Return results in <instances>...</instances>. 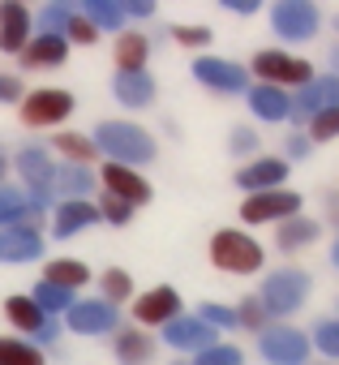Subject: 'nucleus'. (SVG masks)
I'll return each instance as SVG.
<instances>
[{
  "label": "nucleus",
  "mask_w": 339,
  "mask_h": 365,
  "mask_svg": "<svg viewBox=\"0 0 339 365\" xmlns=\"http://www.w3.org/2000/svg\"><path fill=\"white\" fill-rule=\"evenodd\" d=\"M318 348L326 356H339V322H322L318 327Z\"/></svg>",
  "instance_id": "obj_40"
},
{
  "label": "nucleus",
  "mask_w": 339,
  "mask_h": 365,
  "mask_svg": "<svg viewBox=\"0 0 339 365\" xmlns=\"http://www.w3.org/2000/svg\"><path fill=\"white\" fill-rule=\"evenodd\" d=\"M326 108H339V78L335 73H326L318 82H305V91L296 95V120L301 116H318Z\"/></svg>",
  "instance_id": "obj_12"
},
{
  "label": "nucleus",
  "mask_w": 339,
  "mask_h": 365,
  "mask_svg": "<svg viewBox=\"0 0 339 365\" xmlns=\"http://www.w3.org/2000/svg\"><path fill=\"white\" fill-rule=\"evenodd\" d=\"M99 215L108 220V224H129V215H133V207L129 202H120V198H103V207H99Z\"/></svg>",
  "instance_id": "obj_39"
},
{
  "label": "nucleus",
  "mask_w": 339,
  "mask_h": 365,
  "mask_svg": "<svg viewBox=\"0 0 339 365\" xmlns=\"http://www.w3.org/2000/svg\"><path fill=\"white\" fill-rule=\"evenodd\" d=\"M313 237H318V224L313 220H288L283 232H279V245L283 250H296V245H309Z\"/></svg>",
  "instance_id": "obj_33"
},
{
  "label": "nucleus",
  "mask_w": 339,
  "mask_h": 365,
  "mask_svg": "<svg viewBox=\"0 0 339 365\" xmlns=\"http://www.w3.org/2000/svg\"><path fill=\"white\" fill-rule=\"evenodd\" d=\"M262 318H266V309H262L258 301H249V305L241 309V322H249V327H262Z\"/></svg>",
  "instance_id": "obj_45"
},
{
  "label": "nucleus",
  "mask_w": 339,
  "mask_h": 365,
  "mask_svg": "<svg viewBox=\"0 0 339 365\" xmlns=\"http://www.w3.org/2000/svg\"><path fill=\"white\" fill-rule=\"evenodd\" d=\"M99 288H103V301L116 309V301H129L133 297V279L125 275V271H108L103 279H99Z\"/></svg>",
  "instance_id": "obj_34"
},
{
  "label": "nucleus",
  "mask_w": 339,
  "mask_h": 365,
  "mask_svg": "<svg viewBox=\"0 0 339 365\" xmlns=\"http://www.w3.org/2000/svg\"><path fill=\"white\" fill-rule=\"evenodd\" d=\"M43 254V237L35 224H18V228H0V262H31Z\"/></svg>",
  "instance_id": "obj_8"
},
{
  "label": "nucleus",
  "mask_w": 339,
  "mask_h": 365,
  "mask_svg": "<svg viewBox=\"0 0 339 365\" xmlns=\"http://www.w3.org/2000/svg\"><path fill=\"white\" fill-rule=\"evenodd\" d=\"M177 39L194 48V43H207V39H211V31H202V26H181V31H177Z\"/></svg>",
  "instance_id": "obj_43"
},
{
  "label": "nucleus",
  "mask_w": 339,
  "mask_h": 365,
  "mask_svg": "<svg viewBox=\"0 0 339 365\" xmlns=\"http://www.w3.org/2000/svg\"><path fill=\"white\" fill-rule=\"evenodd\" d=\"M249 108H254L262 120H283V116L292 112L288 95H283V91H275V86H254V91H249Z\"/></svg>",
  "instance_id": "obj_24"
},
{
  "label": "nucleus",
  "mask_w": 339,
  "mask_h": 365,
  "mask_svg": "<svg viewBox=\"0 0 339 365\" xmlns=\"http://www.w3.org/2000/svg\"><path fill=\"white\" fill-rule=\"evenodd\" d=\"M39 339H43V344H48V339H56V322H52V318L43 322V331H39Z\"/></svg>",
  "instance_id": "obj_49"
},
{
  "label": "nucleus",
  "mask_w": 339,
  "mask_h": 365,
  "mask_svg": "<svg viewBox=\"0 0 339 365\" xmlns=\"http://www.w3.org/2000/svg\"><path fill=\"white\" fill-rule=\"evenodd\" d=\"M69 18H73V9L69 5H48L43 14H39V35H65V26H69Z\"/></svg>",
  "instance_id": "obj_35"
},
{
  "label": "nucleus",
  "mask_w": 339,
  "mask_h": 365,
  "mask_svg": "<svg viewBox=\"0 0 339 365\" xmlns=\"http://www.w3.org/2000/svg\"><path fill=\"white\" fill-rule=\"evenodd\" d=\"M90 172L86 168H78V163H69V168H56V180H52V190L65 198V202H86V194H90Z\"/></svg>",
  "instance_id": "obj_20"
},
{
  "label": "nucleus",
  "mask_w": 339,
  "mask_h": 365,
  "mask_svg": "<svg viewBox=\"0 0 339 365\" xmlns=\"http://www.w3.org/2000/svg\"><path fill=\"white\" fill-rule=\"evenodd\" d=\"M146 52H150V43L142 39V35H120L116 39V65H120V73H142V61H146Z\"/></svg>",
  "instance_id": "obj_26"
},
{
  "label": "nucleus",
  "mask_w": 339,
  "mask_h": 365,
  "mask_svg": "<svg viewBox=\"0 0 339 365\" xmlns=\"http://www.w3.org/2000/svg\"><path fill=\"white\" fill-rule=\"evenodd\" d=\"M301 211V198L296 194H283V190H275V194H258V198H249L245 207H241V215L249 220V224H266V220H292Z\"/></svg>",
  "instance_id": "obj_9"
},
{
  "label": "nucleus",
  "mask_w": 339,
  "mask_h": 365,
  "mask_svg": "<svg viewBox=\"0 0 339 365\" xmlns=\"http://www.w3.org/2000/svg\"><path fill=\"white\" fill-rule=\"evenodd\" d=\"M271 22H275V31H279L283 39H313V31H318V9L309 5V0H283V5H275Z\"/></svg>",
  "instance_id": "obj_6"
},
{
  "label": "nucleus",
  "mask_w": 339,
  "mask_h": 365,
  "mask_svg": "<svg viewBox=\"0 0 339 365\" xmlns=\"http://www.w3.org/2000/svg\"><path fill=\"white\" fill-rule=\"evenodd\" d=\"M18 172L26 176V185H31V215H43L48 198H52V180H56V163L48 159L43 146H22L18 150Z\"/></svg>",
  "instance_id": "obj_3"
},
{
  "label": "nucleus",
  "mask_w": 339,
  "mask_h": 365,
  "mask_svg": "<svg viewBox=\"0 0 339 365\" xmlns=\"http://www.w3.org/2000/svg\"><path fill=\"white\" fill-rule=\"evenodd\" d=\"M31 301L43 309V318H48V314H61V309L69 314V305H73V292H69V288H56V284H48V279H43V284H35Z\"/></svg>",
  "instance_id": "obj_29"
},
{
  "label": "nucleus",
  "mask_w": 339,
  "mask_h": 365,
  "mask_svg": "<svg viewBox=\"0 0 339 365\" xmlns=\"http://www.w3.org/2000/svg\"><path fill=\"white\" fill-rule=\"evenodd\" d=\"M202 322L207 327H236V314L224 305H202Z\"/></svg>",
  "instance_id": "obj_41"
},
{
  "label": "nucleus",
  "mask_w": 339,
  "mask_h": 365,
  "mask_svg": "<svg viewBox=\"0 0 339 365\" xmlns=\"http://www.w3.org/2000/svg\"><path fill=\"white\" fill-rule=\"evenodd\" d=\"M5 318H9L18 331H26V335H39V331H43V322H48V318H43V309H39L31 297H9V301H5Z\"/></svg>",
  "instance_id": "obj_23"
},
{
  "label": "nucleus",
  "mask_w": 339,
  "mask_h": 365,
  "mask_svg": "<svg viewBox=\"0 0 339 365\" xmlns=\"http://www.w3.org/2000/svg\"><path fill=\"white\" fill-rule=\"evenodd\" d=\"M339 138V108H326L313 116V142H330Z\"/></svg>",
  "instance_id": "obj_36"
},
{
  "label": "nucleus",
  "mask_w": 339,
  "mask_h": 365,
  "mask_svg": "<svg viewBox=\"0 0 339 365\" xmlns=\"http://www.w3.org/2000/svg\"><path fill=\"white\" fill-rule=\"evenodd\" d=\"M31 43V9L0 5V52H22Z\"/></svg>",
  "instance_id": "obj_13"
},
{
  "label": "nucleus",
  "mask_w": 339,
  "mask_h": 365,
  "mask_svg": "<svg viewBox=\"0 0 339 365\" xmlns=\"http://www.w3.org/2000/svg\"><path fill=\"white\" fill-rule=\"evenodd\" d=\"M288 176V163H279V159H258V163H249V168H241V176H236V185L241 190H271V185H279V180Z\"/></svg>",
  "instance_id": "obj_19"
},
{
  "label": "nucleus",
  "mask_w": 339,
  "mask_h": 365,
  "mask_svg": "<svg viewBox=\"0 0 339 365\" xmlns=\"http://www.w3.org/2000/svg\"><path fill=\"white\" fill-rule=\"evenodd\" d=\"M254 142H258V138H254L249 129H236V133H232V150H236V155H245V150H254Z\"/></svg>",
  "instance_id": "obj_44"
},
{
  "label": "nucleus",
  "mask_w": 339,
  "mask_h": 365,
  "mask_svg": "<svg viewBox=\"0 0 339 365\" xmlns=\"http://www.w3.org/2000/svg\"><path fill=\"white\" fill-rule=\"evenodd\" d=\"M103 185H108L112 198H120V202H129V207H137V202L150 198V185H146L133 168H120V163H108V168H103Z\"/></svg>",
  "instance_id": "obj_10"
},
{
  "label": "nucleus",
  "mask_w": 339,
  "mask_h": 365,
  "mask_svg": "<svg viewBox=\"0 0 339 365\" xmlns=\"http://www.w3.org/2000/svg\"><path fill=\"white\" fill-rule=\"evenodd\" d=\"M0 365H43V352L22 339H0Z\"/></svg>",
  "instance_id": "obj_31"
},
{
  "label": "nucleus",
  "mask_w": 339,
  "mask_h": 365,
  "mask_svg": "<svg viewBox=\"0 0 339 365\" xmlns=\"http://www.w3.org/2000/svg\"><path fill=\"white\" fill-rule=\"evenodd\" d=\"M69 327L78 335H99V331H112L116 327V309L108 301H78L69 305Z\"/></svg>",
  "instance_id": "obj_11"
},
{
  "label": "nucleus",
  "mask_w": 339,
  "mask_h": 365,
  "mask_svg": "<svg viewBox=\"0 0 339 365\" xmlns=\"http://www.w3.org/2000/svg\"><path fill=\"white\" fill-rule=\"evenodd\" d=\"M125 14H133V18H150V5L146 0H129V5H120Z\"/></svg>",
  "instance_id": "obj_46"
},
{
  "label": "nucleus",
  "mask_w": 339,
  "mask_h": 365,
  "mask_svg": "<svg viewBox=\"0 0 339 365\" xmlns=\"http://www.w3.org/2000/svg\"><path fill=\"white\" fill-rule=\"evenodd\" d=\"M305 292H309V275H301V271H279V275H271V279L262 284L258 305H262L266 314H292V309L305 301Z\"/></svg>",
  "instance_id": "obj_5"
},
{
  "label": "nucleus",
  "mask_w": 339,
  "mask_h": 365,
  "mask_svg": "<svg viewBox=\"0 0 339 365\" xmlns=\"http://www.w3.org/2000/svg\"><path fill=\"white\" fill-rule=\"evenodd\" d=\"M65 35H69L73 43H95V39H99V31H95V26H90V22L82 18V14H73V18H69V26H65Z\"/></svg>",
  "instance_id": "obj_38"
},
{
  "label": "nucleus",
  "mask_w": 339,
  "mask_h": 365,
  "mask_svg": "<svg viewBox=\"0 0 339 365\" xmlns=\"http://www.w3.org/2000/svg\"><path fill=\"white\" fill-rule=\"evenodd\" d=\"M228 9H232V14H254L258 5H254V0H228Z\"/></svg>",
  "instance_id": "obj_47"
},
{
  "label": "nucleus",
  "mask_w": 339,
  "mask_h": 365,
  "mask_svg": "<svg viewBox=\"0 0 339 365\" xmlns=\"http://www.w3.org/2000/svg\"><path fill=\"white\" fill-rule=\"evenodd\" d=\"M69 112H73V95H69V91H56V86L31 91V95L22 99V120H26V125H35V129L61 125Z\"/></svg>",
  "instance_id": "obj_4"
},
{
  "label": "nucleus",
  "mask_w": 339,
  "mask_h": 365,
  "mask_svg": "<svg viewBox=\"0 0 339 365\" xmlns=\"http://www.w3.org/2000/svg\"><path fill=\"white\" fill-rule=\"evenodd\" d=\"M95 150H108L120 168L129 163H150L155 159V142L137 129V125H125V120H103L95 129Z\"/></svg>",
  "instance_id": "obj_1"
},
{
  "label": "nucleus",
  "mask_w": 339,
  "mask_h": 365,
  "mask_svg": "<svg viewBox=\"0 0 339 365\" xmlns=\"http://www.w3.org/2000/svg\"><path fill=\"white\" fill-rule=\"evenodd\" d=\"M254 69H258L262 78H271V82H296V86L309 82V65L296 61V56H283V52H258Z\"/></svg>",
  "instance_id": "obj_14"
},
{
  "label": "nucleus",
  "mask_w": 339,
  "mask_h": 365,
  "mask_svg": "<svg viewBox=\"0 0 339 365\" xmlns=\"http://www.w3.org/2000/svg\"><path fill=\"white\" fill-rule=\"evenodd\" d=\"M194 365H241V352H236V348H228V344H215V348L198 352V361H194Z\"/></svg>",
  "instance_id": "obj_37"
},
{
  "label": "nucleus",
  "mask_w": 339,
  "mask_h": 365,
  "mask_svg": "<svg viewBox=\"0 0 339 365\" xmlns=\"http://www.w3.org/2000/svg\"><path fill=\"white\" fill-rule=\"evenodd\" d=\"M309 150V138H288V155H305Z\"/></svg>",
  "instance_id": "obj_48"
},
{
  "label": "nucleus",
  "mask_w": 339,
  "mask_h": 365,
  "mask_svg": "<svg viewBox=\"0 0 339 365\" xmlns=\"http://www.w3.org/2000/svg\"><path fill=\"white\" fill-rule=\"evenodd\" d=\"M95 220H99V207H90V202H61V211H56V237H73V232L90 228Z\"/></svg>",
  "instance_id": "obj_22"
},
{
  "label": "nucleus",
  "mask_w": 339,
  "mask_h": 365,
  "mask_svg": "<svg viewBox=\"0 0 339 365\" xmlns=\"http://www.w3.org/2000/svg\"><path fill=\"white\" fill-rule=\"evenodd\" d=\"M150 95H155V82H150L146 69H142V73H116V99H120V103H129V108H146Z\"/></svg>",
  "instance_id": "obj_21"
},
{
  "label": "nucleus",
  "mask_w": 339,
  "mask_h": 365,
  "mask_svg": "<svg viewBox=\"0 0 339 365\" xmlns=\"http://www.w3.org/2000/svg\"><path fill=\"white\" fill-rule=\"evenodd\" d=\"M335 262H339V241H335Z\"/></svg>",
  "instance_id": "obj_51"
},
{
  "label": "nucleus",
  "mask_w": 339,
  "mask_h": 365,
  "mask_svg": "<svg viewBox=\"0 0 339 365\" xmlns=\"http://www.w3.org/2000/svg\"><path fill=\"white\" fill-rule=\"evenodd\" d=\"M150 352H155L150 335H142V331H120V335H116V356H120L125 365H146Z\"/></svg>",
  "instance_id": "obj_27"
},
{
  "label": "nucleus",
  "mask_w": 339,
  "mask_h": 365,
  "mask_svg": "<svg viewBox=\"0 0 339 365\" xmlns=\"http://www.w3.org/2000/svg\"><path fill=\"white\" fill-rule=\"evenodd\" d=\"M262 356L275 361V365H301L309 356V339L301 331H288V327L262 331Z\"/></svg>",
  "instance_id": "obj_7"
},
{
  "label": "nucleus",
  "mask_w": 339,
  "mask_h": 365,
  "mask_svg": "<svg viewBox=\"0 0 339 365\" xmlns=\"http://www.w3.org/2000/svg\"><path fill=\"white\" fill-rule=\"evenodd\" d=\"M163 339L172 344V348H198V352H207V348H215L211 339H215V331L202 322V318H172L163 327Z\"/></svg>",
  "instance_id": "obj_15"
},
{
  "label": "nucleus",
  "mask_w": 339,
  "mask_h": 365,
  "mask_svg": "<svg viewBox=\"0 0 339 365\" xmlns=\"http://www.w3.org/2000/svg\"><path fill=\"white\" fill-rule=\"evenodd\" d=\"M56 150H61V155H69L78 168L95 159V142H90V138H78V133H56Z\"/></svg>",
  "instance_id": "obj_32"
},
{
  "label": "nucleus",
  "mask_w": 339,
  "mask_h": 365,
  "mask_svg": "<svg viewBox=\"0 0 339 365\" xmlns=\"http://www.w3.org/2000/svg\"><path fill=\"white\" fill-rule=\"evenodd\" d=\"M69 56V39L65 35H39L22 48V65L26 69H52V65H65Z\"/></svg>",
  "instance_id": "obj_17"
},
{
  "label": "nucleus",
  "mask_w": 339,
  "mask_h": 365,
  "mask_svg": "<svg viewBox=\"0 0 339 365\" xmlns=\"http://www.w3.org/2000/svg\"><path fill=\"white\" fill-rule=\"evenodd\" d=\"M82 18L99 31V26H108V31H116V26H125V9L120 5H112V0H90V5L82 9Z\"/></svg>",
  "instance_id": "obj_30"
},
{
  "label": "nucleus",
  "mask_w": 339,
  "mask_h": 365,
  "mask_svg": "<svg viewBox=\"0 0 339 365\" xmlns=\"http://www.w3.org/2000/svg\"><path fill=\"white\" fill-rule=\"evenodd\" d=\"M194 78L215 91H245V69L232 61H194Z\"/></svg>",
  "instance_id": "obj_18"
},
{
  "label": "nucleus",
  "mask_w": 339,
  "mask_h": 365,
  "mask_svg": "<svg viewBox=\"0 0 339 365\" xmlns=\"http://www.w3.org/2000/svg\"><path fill=\"white\" fill-rule=\"evenodd\" d=\"M31 202L22 190H9V185H0V228H18V224H31Z\"/></svg>",
  "instance_id": "obj_25"
},
{
  "label": "nucleus",
  "mask_w": 339,
  "mask_h": 365,
  "mask_svg": "<svg viewBox=\"0 0 339 365\" xmlns=\"http://www.w3.org/2000/svg\"><path fill=\"white\" fill-rule=\"evenodd\" d=\"M90 279V271L82 267V262H73V258H56L52 267H48V284H56V288H82Z\"/></svg>",
  "instance_id": "obj_28"
},
{
  "label": "nucleus",
  "mask_w": 339,
  "mask_h": 365,
  "mask_svg": "<svg viewBox=\"0 0 339 365\" xmlns=\"http://www.w3.org/2000/svg\"><path fill=\"white\" fill-rule=\"evenodd\" d=\"M177 309H181V297H177V288H150L142 301H133V314H137V322H172L177 318Z\"/></svg>",
  "instance_id": "obj_16"
},
{
  "label": "nucleus",
  "mask_w": 339,
  "mask_h": 365,
  "mask_svg": "<svg viewBox=\"0 0 339 365\" xmlns=\"http://www.w3.org/2000/svg\"><path fill=\"white\" fill-rule=\"evenodd\" d=\"M26 91H22V78H14V73H0V103H14V99H22Z\"/></svg>",
  "instance_id": "obj_42"
},
{
  "label": "nucleus",
  "mask_w": 339,
  "mask_h": 365,
  "mask_svg": "<svg viewBox=\"0 0 339 365\" xmlns=\"http://www.w3.org/2000/svg\"><path fill=\"white\" fill-rule=\"evenodd\" d=\"M211 258H215V267H224V271H232V275L262 271V245H258L254 237H245V232H232V228L215 232Z\"/></svg>",
  "instance_id": "obj_2"
},
{
  "label": "nucleus",
  "mask_w": 339,
  "mask_h": 365,
  "mask_svg": "<svg viewBox=\"0 0 339 365\" xmlns=\"http://www.w3.org/2000/svg\"><path fill=\"white\" fill-rule=\"evenodd\" d=\"M335 65H339V52H335Z\"/></svg>",
  "instance_id": "obj_52"
},
{
  "label": "nucleus",
  "mask_w": 339,
  "mask_h": 365,
  "mask_svg": "<svg viewBox=\"0 0 339 365\" xmlns=\"http://www.w3.org/2000/svg\"><path fill=\"white\" fill-rule=\"evenodd\" d=\"M0 180H5V155H0Z\"/></svg>",
  "instance_id": "obj_50"
}]
</instances>
